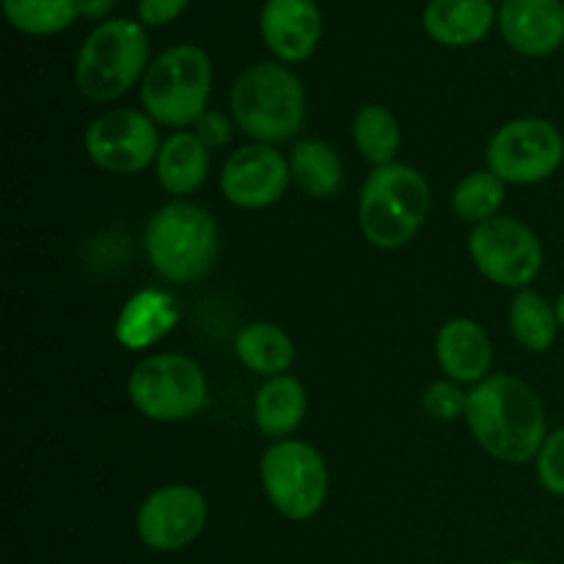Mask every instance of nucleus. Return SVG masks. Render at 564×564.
Wrapping results in <instances>:
<instances>
[{
  "instance_id": "obj_1",
  "label": "nucleus",
  "mask_w": 564,
  "mask_h": 564,
  "mask_svg": "<svg viewBox=\"0 0 564 564\" xmlns=\"http://www.w3.org/2000/svg\"><path fill=\"white\" fill-rule=\"evenodd\" d=\"M468 433L494 460L523 466L534 460L549 438V422L540 397L516 375H488L468 391Z\"/></svg>"
},
{
  "instance_id": "obj_2",
  "label": "nucleus",
  "mask_w": 564,
  "mask_h": 564,
  "mask_svg": "<svg viewBox=\"0 0 564 564\" xmlns=\"http://www.w3.org/2000/svg\"><path fill=\"white\" fill-rule=\"evenodd\" d=\"M231 119L253 143H284L306 124V88L281 61H259L237 75L229 94Z\"/></svg>"
},
{
  "instance_id": "obj_3",
  "label": "nucleus",
  "mask_w": 564,
  "mask_h": 564,
  "mask_svg": "<svg viewBox=\"0 0 564 564\" xmlns=\"http://www.w3.org/2000/svg\"><path fill=\"white\" fill-rule=\"evenodd\" d=\"M143 251L160 279L171 284H193L218 262V224L207 209L193 202L163 204L147 220Z\"/></svg>"
},
{
  "instance_id": "obj_4",
  "label": "nucleus",
  "mask_w": 564,
  "mask_h": 564,
  "mask_svg": "<svg viewBox=\"0 0 564 564\" xmlns=\"http://www.w3.org/2000/svg\"><path fill=\"white\" fill-rule=\"evenodd\" d=\"M430 182L408 163L380 165L367 176L358 196V226L367 242L383 251L408 246L430 213Z\"/></svg>"
},
{
  "instance_id": "obj_5",
  "label": "nucleus",
  "mask_w": 564,
  "mask_h": 564,
  "mask_svg": "<svg viewBox=\"0 0 564 564\" xmlns=\"http://www.w3.org/2000/svg\"><path fill=\"white\" fill-rule=\"evenodd\" d=\"M149 33L135 20H105L83 39L75 61V83L91 102L124 97L149 69Z\"/></svg>"
},
{
  "instance_id": "obj_6",
  "label": "nucleus",
  "mask_w": 564,
  "mask_h": 564,
  "mask_svg": "<svg viewBox=\"0 0 564 564\" xmlns=\"http://www.w3.org/2000/svg\"><path fill=\"white\" fill-rule=\"evenodd\" d=\"M213 94V61L198 44H174L149 64L141 80L143 110L154 124L193 127L207 113Z\"/></svg>"
},
{
  "instance_id": "obj_7",
  "label": "nucleus",
  "mask_w": 564,
  "mask_h": 564,
  "mask_svg": "<svg viewBox=\"0 0 564 564\" xmlns=\"http://www.w3.org/2000/svg\"><path fill=\"white\" fill-rule=\"evenodd\" d=\"M259 479L273 510L286 521H312L328 499V463L306 441H273L259 463Z\"/></svg>"
},
{
  "instance_id": "obj_8",
  "label": "nucleus",
  "mask_w": 564,
  "mask_h": 564,
  "mask_svg": "<svg viewBox=\"0 0 564 564\" xmlns=\"http://www.w3.org/2000/svg\"><path fill=\"white\" fill-rule=\"evenodd\" d=\"M135 411L152 422H187L207 405V378L193 358L180 352H154L143 358L127 380Z\"/></svg>"
},
{
  "instance_id": "obj_9",
  "label": "nucleus",
  "mask_w": 564,
  "mask_h": 564,
  "mask_svg": "<svg viewBox=\"0 0 564 564\" xmlns=\"http://www.w3.org/2000/svg\"><path fill=\"white\" fill-rule=\"evenodd\" d=\"M485 158L507 185H540L564 163V138L549 119L521 116L494 132Z\"/></svg>"
},
{
  "instance_id": "obj_10",
  "label": "nucleus",
  "mask_w": 564,
  "mask_h": 564,
  "mask_svg": "<svg viewBox=\"0 0 564 564\" xmlns=\"http://www.w3.org/2000/svg\"><path fill=\"white\" fill-rule=\"evenodd\" d=\"M468 253L485 279L510 290H527L543 270V242L534 229L510 215L474 226Z\"/></svg>"
},
{
  "instance_id": "obj_11",
  "label": "nucleus",
  "mask_w": 564,
  "mask_h": 564,
  "mask_svg": "<svg viewBox=\"0 0 564 564\" xmlns=\"http://www.w3.org/2000/svg\"><path fill=\"white\" fill-rule=\"evenodd\" d=\"M88 160L116 176L141 174L158 163L160 135L147 110H108L88 124L83 138Z\"/></svg>"
},
{
  "instance_id": "obj_12",
  "label": "nucleus",
  "mask_w": 564,
  "mask_h": 564,
  "mask_svg": "<svg viewBox=\"0 0 564 564\" xmlns=\"http://www.w3.org/2000/svg\"><path fill=\"white\" fill-rule=\"evenodd\" d=\"M209 518L207 499L193 485H163L141 501L135 532L149 551L174 554L196 543Z\"/></svg>"
},
{
  "instance_id": "obj_13",
  "label": "nucleus",
  "mask_w": 564,
  "mask_h": 564,
  "mask_svg": "<svg viewBox=\"0 0 564 564\" xmlns=\"http://www.w3.org/2000/svg\"><path fill=\"white\" fill-rule=\"evenodd\" d=\"M292 182L290 158L268 143L235 149L220 169V191L240 209H268L281 202Z\"/></svg>"
},
{
  "instance_id": "obj_14",
  "label": "nucleus",
  "mask_w": 564,
  "mask_h": 564,
  "mask_svg": "<svg viewBox=\"0 0 564 564\" xmlns=\"http://www.w3.org/2000/svg\"><path fill=\"white\" fill-rule=\"evenodd\" d=\"M259 33L281 64H303L323 39V14L314 0H264Z\"/></svg>"
},
{
  "instance_id": "obj_15",
  "label": "nucleus",
  "mask_w": 564,
  "mask_h": 564,
  "mask_svg": "<svg viewBox=\"0 0 564 564\" xmlns=\"http://www.w3.org/2000/svg\"><path fill=\"white\" fill-rule=\"evenodd\" d=\"M496 25L501 39L516 53L545 58L564 44V3L562 0H505Z\"/></svg>"
},
{
  "instance_id": "obj_16",
  "label": "nucleus",
  "mask_w": 564,
  "mask_h": 564,
  "mask_svg": "<svg viewBox=\"0 0 564 564\" xmlns=\"http://www.w3.org/2000/svg\"><path fill=\"white\" fill-rule=\"evenodd\" d=\"M435 358L449 380L460 386H477L488 378L494 345L482 325L468 317H455L435 336Z\"/></svg>"
},
{
  "instance_id": "obj_17",
  "label": "nucleus",
  "mask_w": 564,
  "mask_h": 564,
  "mask_svg": "<svg viewBox=\"0 0 564 564\" xmlns=\"http://www.w3.org/2000/svg\"><path fill=\"white\" fill-rule=\"evenodd\" d=\"M180 323V306L165 290H141L121 306L116 317V341L127 350H149Z\"/></svg>"
},
{
  "instance_id": "obj_18",
  "label": "nucleus",
  "mask_w": 564,
  "mask_h": 564,
  "mask_svg": "<svg viewBox=\"0 0 564 564\" xmlns=\"http://www.w3.org/2000/svg\"><path fill=\"white\" fill-rule=\"evenodd\" d=\"M490 0H430L424 9V31L444 47H471L479 44L496 25Z\"/></svg>"
},
{
  "instance_id": "obj_19",
  "label": "nucleus",
  "mask_w": 564,
  "mask_h": 564,
  "mask_svg": "<svg viewBox=\"0 0 564 564\" xmlns=\"http://www.w3.org/2000/svg\"><path fill=\"white\" fill-rule=\"evenodd\" d=\"M308 408L306 386L292 375L268 378L253 400V422L264 438L286 441L303 424Z\"/></svg>"
},
{
  "instance_id": "obj_20",
  "label": "nucleus",
  "mask_w": 564,
  "mask_h": 564,
  "mask_svg": "<svg viewBox=\"0 0 564 564\" xmlns=\"http://www.w3.org/2000/svg\"><path fill=\"white\" fill-rule=\"evenodd\" d=\"M158 182L171 196H191L207 182L209 174V149L198 141L193 130H176L160 147Z\"/></svg>"
},
{
  "instance_id": "obj_21",
  "label": "nucleus",
  "mask_w": 564,
  "mask_h": 564,
  "mask_svg": "<svg viewBox=\"0 0 564 564\" xmlns=\"http://www.w3.org/2000/svg\"><path fill=\"white\" fill-rule=\"evenodd\" d=\"M292 182L308 198H334L345 185V163L330 143L303 138L290 149Z\"/></svg>"
},
{
  "instance_id": "obj_22",
  "label": "nucleus",
  "mask_w": 564,
  "mask_h": 564,
  "mask_svg": "<svg viewBox=\"0 0 564 564\" xmlns=\"http://www.w3.org/2000/svg\"><path fill=\"white\" fill-rule=\"evenodd\" d=\"M235 352L253 375H262L264 380L286 375L295 361L292 336L281 325L262 323V319L237 330Z\"/></svg>"
},
{
  "instance_id": "obj_23",
  "label": "nucleus",
  "mask_w": 564,
  "mask_h": 564,
  "mask_svg": "<svg viewBox=\"0 0 564 564\" xmlns=\"http://www.w3.org/2000/svg\"><path fill=\"white\" fill-rule=\"evenodd\" d=\"M510 330L518 345L529 352H545L560 336L556 306L534 290H518L510 303Z\"/></svg>"
},
{
  "instance_id": "obj_24",
  "label": "nucleus",
  "mask_w": 564,
  "mask_h": 564,
  "mask_svg": "<svg viewBox=\"0 0 564 564\" xmlns=\"http://www.w3.org/2000/svg\"><path fill=\"white\" fill-rule=\"evenodd\" d=\"M352 143L361 152V158L372 163L375 169L397 163V152H400L402 143L400 121L386 105H364L352 116Z\"/></svg>"
},
{
  "instance_id": "obj_25",
  "label": "nucleus",
  "mask_w": 564,
  "mask_h": 564,
  "mask_svg": "<svg viewBox=\"0 0 564 564\" xmlns=\"http://www.w3.org/2000/svg\"><path fill=\"white\" fill-rule=\"evenodd\" d=\"M507 198V182L499 180L490 169L471 171L463 176L452 191V209L463 224H485L490 218H499Z\"/></svg>"
},
{
  "instance_id": "obj_26",
  "label": "nucleus",
  "mask_w": 564,
  "mask_h": 564,
  "mask_svg": "<svg viewBox=\"0 0 564 564\" xmlns=\"http://www.w3.org/2000/svg\"><path fill=\"white\" fill-rule=\"evenodd\" d=\"M3 14L28 36H55L75 25L80 11L77 0H3Z\"/></svg>"
},
{
  "instance_id": "obj_27",
  "label": "nucleus",
  "mask_w": 564,
  "mask_h": 564,
  "mask_svg": "<svg viewBox=\"0 0 564 564\" xmlns=\"http://www.w3.org/2000/svg\"><path fill=\"white\" fill-rule=\"evenodd\" d=\"M466 405L468 391H463V386L455 380H435L422 394L424 413L435 422H455V419L466 416Z\"/></svg>"
},
{
  "instance_id": "obj_28",
  "label": "nucleus",
  "mask_w": 564,
  "mask_h": 564,
  "mask_svg": "<svg viewBox=\"0 0 564 564\" xmlns=\"http://www.w3.org/2000/svg\"><path fill=\"white\" fill-rule=\"evenodd\" d=\"M538 482L551 496H564V427L549 433V438L540 446L538 457Z\"/></svg>"
},
{
  "instance_id": "obj_29",
  "label": "nucleus",
  "mask_w": 564,
  "mask_h": 564,
  "mask_svg": "<svg viewBox=\"0 0 564 564\" xmlns=\"http://www.w3.org/2000/svg\"><path fill=\"white\" fill-rule=\"evenodd\" d=\"M193 132H196L198 141L213 152V149L226 147V143L231 141V135H235V121L226 119L220 110H207V113L193 124Z\"/></svg>"
},
{
  "instance_id": "obj_30",
  "label": "nucleus",
  "mask_w": 564,
  "mask_h": 564,
  "mask_svg": "<svg viewBox=\"0 0 564 564\" xmlns=\"http://www.w3.org/2000/svg\"><path fill=\"white\" fill-rule=\"evenodd\" d=\"M191 0H138V22L143 28H163L171 25L185 14Z\"/></svg>"
},
{
  "instance_id": "obj_31",
  "label": "nucleus",
  "mask_w": 564,
  "mask_h": 564,
  "mask_svg": "<svg viewBox=\"0 0 564 564\" xmlns=\"http://www.w3.org/2000/svg\"><path fill=\"white\" fill-rule=\"evenodd\" d=\"M116 0H77V11L86 20H105L113 11Z\"/></svg>"
},
{
  "instance_id": "obj_32",
  "label": "nucleus",
  "mask_w": 564,
  "mask_h": 564,
  "mask_svg": "<svg viewBox=\"0 0 564 564\" xmlns=\"http://www.w3.org/2000/svg\"><path fill=\"white\" fill-rule=\"evenodd\" d=\"M554 306H556V317H560V328L564 330V292H562L560 297H556Z\"/></svg>"
},
{
  "instance_id": "obj_33",
  "label": "nucleus",
  "mask_w": 564,
  "mask_h": 564,
  "mask_svg": "<svg viewBox=\"0 0 564 564\" xmlns=\"http://www.w3.org/2000/svg\"><path fill=\"white\" fill-rule=\"evenodd\" d=\"M507 564H534V562H529V560H512V562H507Z\"/></svg>"
}]
</instances>
